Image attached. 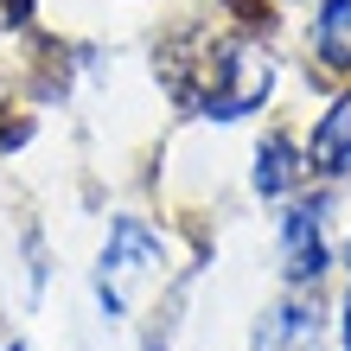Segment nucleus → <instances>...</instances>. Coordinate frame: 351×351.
<instances>
[{"label":"nucleus","instance_id":"f257e3e1","mask_svg":"<svg viewBox=\"0 0 351 351\" xmlns=\"http://www.w3.org/2000/svg\"><path fill=\"white\" fill-rule=\"evenodd\" d=\"M154 77L185 115L198 121H250L275 96V51L256 32L237 26H204V19H179V26L154 45Z\"/></svg>","mask_w":351,"mask_h":351},{"label":"nucleus","instance_id":"f03ea898","mask_svg":"<svg viewBox=\"0 0 351 351\" xmlns=\"http://www.w3.org/2000/svg\"><path fill=\"white\" fill-rule=\"evenodd\" d=\"M332 198H339V185H300L294 198H281L275 243H281V281L287 287H326V275L339 268Z\"/></svg>","mask_w":351,"mask_h":351},{"label":"nucleus","instance_id":"7ed1b4c3","mask_svg":"<svg viewBox=\"0 0 351 351\" xmlns=\"http://www.w3.org/2000/svg\"><path fill=\"white\" fill-rule=\"evenodd\" d=\"M128 275H167V237H160L154 217L115 211L109 217V237H102V256H96V281L121 287Z\"/></svg>","mask_w":351,"mask_h":351},{"label":"nucleus","instance_id":"20e7f679","mask_svg":"<svg viewBox=\"0 0 351 351\" xmlns=\"http://www.w3.org/2000/svg\"><path fill=\"white\" fill-rule=\"evenodd\" d=\"M326 339V306L319 287H287L281 300H268L250 326V351H319Z\"/></svg>","mask_w":351,"mask_h":351},{"label":"nucleus","instance_id":"39448f33","mask_svg":"<svg viewBox=\"0 0 351 351\" xmlns=\"http://www.w3.org/2000/svg\"><path fill=\"white\" fill-rule=\"evenodd\" d=\"M306 179L313 185H351V84L326 96V109L313 115V128L300 134Z\"/></svg>","mask_w":351,"mask_h":351},{"label":"nucleus","instance_id":"423d86ee","mask_svg":"<svg viewBox=\"0 0 351 351\" xmlns=\"http://www.w3.org/2000/svg\"><path fill=\"white\" fill-rule=\"evenodd\" d=\"M300 185H313V179H306V154H300V134L287 128V121L262 128L256 154H250V192H256L262 204H281V198H294Z\"/></svg>","mask_w":351,"mask_h":351},{"label":"nucleus","instance_id":"0eeeda50","mask_svg":"<svg viewBox=\"0 0 351 351\" xmlns=\"http://www.w3.org/2000/svg\"><path fill=\"white\" fill-rule=\"evenodd\" d=\"M306 71L319 84H351V0H313L306 13Z\"/></svg>","mask_w":351,"mask_h":351},{"label":"nucleus","instance_id":"6e6552de","mask_svg":"<svg viewBox=\"0 0 351 351\" xmlns=\"http://www.w3.org/2000/svg\"><path fill=\"white\" fill-rule=\"evenodd\" d=\"M217 7L223 13H230V26L237 32H256V38H268V32H275V0H217Z\"/></svg>","mask_w":351,"mask_h":351},{"label":"nucleus","instance_id":"1a4fd4ad","mask_svg":"<svg viewBox=\"0 0 351 351\" xmlns=\"http://www.w3.org/2000/svg\"><path fill=\"white\" fill-rule=\"evenodd\" d=\"M0 26L7 32H32L38 26V0H0Z\"/></svg>","mask_w":351,"mask_h":351},{"label":"nucleus","instance_id":"9d476101","mask_svg":"<svg viewBox=\"0 0 351 351\" xmlns=\"http://www.w3.org/2000/svg\"><path fill=\"white\" fill-rule=\"evenodd\" d=\"M332 319H339V351H351V287H345V300L332 306Z\"/></svg>","mask_w":351,"mask_h":351},{"label":"nucleus","instance_id":"9b49d317","mask_svg":"<svg viewBox=\"0 0 351 351\" xmlns=\"http://www.w3.org/2000/svg\"><path fill=\"white\" fill-rule=\"evenodd\" d=\"M339 268H345V287H351V230H345V243H339Z\"/></svg>","mask_w":351,"mask_h":351},{"label":"nucleus","instance_id":"f8f14e48","mask_svg":"<svg viewBox=\"0 0 351 351\" xmlns=\"http://www.w3.org/2000/svg\"><path fill=\"white\" fill-rule=\"evenodd\" d=\"M7 351H26V339H13V345H7Z\"/></svg>","mask_w":351,"mask_h":351},{"label":"nucleus","instance_id":"ddd939ff","mask_svg":"<svg viewBox=\"0 0 351 351\" xmlns=\"http://www.w3.org/2000/svg\"><path fill=\"white\" fill-rule=\"evenodd\" d=\"M281 7H306V0H281Z\"/></svg>","mask_w":351,"mask_h":351}]
</instances>
